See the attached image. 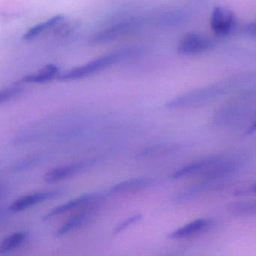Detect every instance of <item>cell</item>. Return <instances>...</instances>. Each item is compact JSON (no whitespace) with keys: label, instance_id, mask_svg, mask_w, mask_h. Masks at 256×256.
<instances>
[{"label":"cell","instance_id":"cell-21","mask_svg":"<svg viewBox=\"0 0 256 256\" xmlns=\"http://www.w3.org/2000/svg\"><path fill=\"white\" fill-rule=\"evenodd\" d=\"M252 191L254 193H256V185H254V186L252 187Z\"/></svg>","mask_w":256,"mask_h":256},{"label":"cell","instance_id":"cell-16","mask_svg":"<svg viewBox=\"0 0 256 256\" xmlns=\"http://www.w3.org/2000/svg\"><path fill=\"white\" fill-rule=\"evenodd\" d=\"M228 210L230 214L236 216L251 215L256 212V204L251 202H238L229 205Z\"/></svg>","mask_w":256,"mask_h":256},{"label":"cell","instance_id":"cell-3","mask_svg":"<svg viewBox=\"0 0 256 256\" xmlns=\"http://www.w3.org/2000/svg\"><path fill=\"white\" fill-rule=\"evenodd\" d=\"M218 92L220 90L216 88L197 90L172 100L166 106V108L173 109L197 106L212 100L216 96L218 95Z\"/></svg>","mask_w":256,"mask_h":256},{"label":"cell","instance_id":"cell-12","mask_svg":"<svg viewBox=\"0 0 256 256\" xmlns=\"http://www.w3.org/2000/svg\"><path fill=\"white\" fill-rule=\"evenodd\" d=\"M60 70L58 66L54 64H49L42 68L37 73L28 74L22 79L24 84H42L50 82L55 78L59 77Z\"/></svg>","mask_w":256,"mask_h":256},{"label":"cell","instance_id":"cell-18","mask_svg":"<svg viewBox=\"0 0 256 256\" xmlns=\"http://www.w3.org/2000/svg\"><path fill=\"white\" fill-rule=\"evenodd\" d=\"M142 218V216L140 215V214H136V215L133 216L124 220L122 222H121L120 224L116 226V228L114 230L113 234L116 235L120 233L124 229L126 228H128V226H131V224L137 222L140 220Z\"/></svg>","mask_w":256,"mask_h":256},{"label":"cell","instance_id":"cell-15","mask_svg":"<svg viewBox=\"0 0 256 256\" xmlns=\"http://www.w3.org/2000/svg\"><path fill=\"white\" fill-rule=\"evenodd\" d=\"M28 238L25 232H18L6 238L0 244V253L7 252L22 246Z\"/></svg>","mask_w":256,"mask_h":256},{"label":"cell","instance_id":"cell-7","mask_svg":"<svg viewBox=\"0 0 256 256\" xmlns=\"http://www.w3.org/2000/svg\"><path fill=\"white\" fill-rule=\"evenodd\" d=\"M98 198H100V196L98 194H94V193L84 194V196L76 198L73 200H70L66 203L62 204L54 208L52 210L46 214L44 218V220H48V218L62 215V214L72 210L82 208L84 206L92 204Z\"/></svg>","mask_w":256,"mask_h":256},{"label":"cell","instance_id":"cell-13","mask_svg":"<svg viewBox=\"0 0 256 256\" xmlns=\"http://www.w3.org/2000/svg\"><path fill=\"white\" fill-rule=\"evenodd\" d=\"M150 184L151 180L148 178H136L114 186L110 188V192L114 194H126L146 188Z\"/></svg>","mask_w":256,"mask_h":256},{"label":"cell","instance_id":"cell-20","mask_svg":"<svg viewBox=\"0 0 256 256\" xmlns=\"http://www.w3.org/2000/svg\"><path fill=\"white\" fill-rule=\"evenodd\" d=\"M254 132H256V121L248 128V134H252V133Z\"/></svg>","mask_w":256,"mask_h":256},{"label":"cell","instance_id":"cell-10","mask_svg":"<svg viewBox=\"0 0 256 256\" xmlns=\"http://www.w3.org/2000/svg\"><path fill=\"white\" fill-rule=\"evenodd\" d=\"M220 161V158L212 157V158L194 162L181 168L180 169L175 172L172 176L174 179H180V178H186L190 175L200 173V172H204L206 169H210L212 166H215Z\"/></svg>","mask_w":256,"mask_h":256},{"label":"cell","instance_id":"cell-6","mask_svg":"<svg viewBox=\"0 0 256 256\" xmlns=\"http://www.w3.org/2000/svg\"><path fill=\"white\" fill-rule=\"evenodd\" d=\"M212 218H200L170 232L168 238L173 240L188 239L209 230L212 226Z\"/></svg>","mask_w":256,"mask_h":256},{"label":"cell","instance_id":"cell-14","mask_svg":"<svg viewBox=\"0 0 256 256\" xmlns=\"http://www.w3.org/2000/svg\"><path fill=\"white\" fill-rule=\"evenodd\" d=\"M82 164H72V166H62L56 168L48 172L44 176V180L48 184L56 182L66 178H70L82 168Z\"/></svg>","mask_w":256,"mask_h":256},{"label":"cell","instance_id":"cell-9","mask_svg":"<svg viewBox=\"0 0 256 256\" xmlns=\"http://www.w3.org/2000/svg\"><path fill=\"white\" fill-rule=\"evenodd\" d=\"M58 194L56 192H44L34 193L28 194L14 200L10 206V210L12 212H20L32 205L47 199L52 198Z\"/></svg>","mask_w":256,"mask_h":256},{"label":"cell","instance_id":"cell-2","mask_svg":"<svg viewBox=\"0 0 256 256\" xmlns=\"http://www.w3.org/2000/svg\"><path fill=\"white\" fill-rule=\"evenodd\" d=\"M140 26V19L136 18L125 19L114 24L110 25L108 28L100 30L92 36L90 42L94 44H106L134 32Z\"/></svg>","mask_w":256,"mask_h":256},{"label":"cell","instance_id":"cell-1","mask_svg":"<svg viewBox=\"0 0 256 256\" xmlns=\"http://www.w3.org/2000/svg\"><path fill=\"white\" fill-rule=\"evenodd\" d=\"M122 56V54L116 52L104 55L101 58L62 73L60 74L58 79L62 82H70L86 78L118 64Z\"/></svg>","mask_w":256,"mask_h":256},{"label":"cell","instance_id":"cell-8","mask_svg":"<svg viewBox=\"0 0 256 256\" xmlns=\"http://www.w3.org/2000/svg\"><path fill=\"white\" fill-rule=\"evenodd\" d=\"M92 204L84 206L80 211L72 216L62 226L58 229L56 233V236H62L68 234L77 229L80 228L85 224L89 218L92 212Z\"/></svg>","mask_w":256,"mask_h":256},{"label":"cell","instance_id":"cell-5","mask_svg":"<svg viewBox=\"0 0 256 256\" xmlns=\"http://www.w3.org/2000/svg\"><path fill=\"white\" fill-rule=\"evenodd\" d=\"M214 42L198 34H188L182 37L178 46V53L180 55H194L203 53L212 48Z\"/></svg>","mask_w":256,"mask_h":256},{"label":"cell","instance_id":"cell-11","mask_svg":"<svg viewBox=\"0 0 256 256\" xmlns=\"http://www.w3.org/2000/svg\"><path fill=\"white\" fill-rule=\"evenodd\" d=\"M65 20L66 18L64 16L59 14V16H54V17L46 20V22H41L28 30L26 34L23 36V38L26 41L35 40L42 34L58 28Z\"/></svg>","mask_w":256,"mask_h":256},{"label":"cell","instance_id":"cell-4","mask_svg":"<svg viewBox=\"0 0 256 256\" xmlns=\"http://www.w3.org/2000/svg\"><path fill=\"white\" fill-rule=\"evenodd\" d=\"M236 24L234 14L227 8L216 6L212 10L210 26L212 32L218 36H227Z\"/></svg>","mask_w":256,"mask_h":256},{"label":"cell","instance_id":"cell-19","mask_svg":"<svg viewBox=\"0 0 256 256\" xmlns=\"http://www.w3.org/2000/svg\"><path fill=\"white\" fill-rule=\"evenodd\" d=\"M246 30L250 35L256 36V22L247 25L246 28Z\"/></svg>","mask_w":256,"mask_h":256},{"label":"cell","instance_id":"cell-17","mask_svg":"<svg viewBox=\"0 0 256 256\" xmlns=\"http://www.w3.org/2000/svg\"><path fill=\"white\" fill-rule=\"evenodd\" d=\"M22 84H24L23 82L20 80L17 83L13 84L11 86L2 90L0 92V103L4 104V102H7L17 97L23 90Z\"/></svg>","mask_w":256,"mask_h":256}]
</instances>
